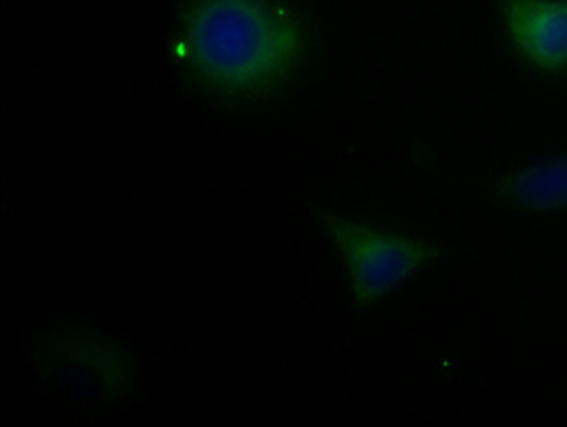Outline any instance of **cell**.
I'll use <instances>...</instances> for the list:
<instances>
[{"label": "cell", "instance_id": "6da1fadb", "mask_svg": "<svg viewBox=\"0 0 567 427\" xmlns=\"http://www.w3.org/2000/svg\"><path fill=\"white\" fill-rule=\"evenodd\" d=\"M308 50V27L285 0H189L173 42L187 81L230 102L284 86Z\"/></svg>", "mask_w": 567, "mask_h": 427}, {"label": "cell", "instance_id": "7a4b0ae2", "mask_svg": "<svg viewBox=\"0 0 567 427\" xmlns=\"http://www.w3.org/2000/svg\"><path fill=\"white\" fill-rule=\"evenodd\" d=\"M321 222L344 260L351 295L358 305L383 299L414 278L436 256L427 242L375 229L351 218L326 215Z\"/></svg>", "mask_w": 567, "mask_h": 427}, {"label": "cell", "instance_id": "3957f363", "mask_svg": "<svg viewBox=\"0 0 567 427\" xmlns=\"http://www.w3.org/2000/svg\"><path fill=\"white\" fill-rule=\"evenodd\" d=\"M515 50L543 72L567 69V0H502Z\"/></svg>", "mask_w": 567, "mask_h": 427}, {"label": "cell", "instance_id": "277c9868", "mask_svg": "<svg viewBox=\"0 0 567 427\" xmlns=\"http://www.w3.org/2000/svg\"><path fill=\"white\" fill-rule=\"evenodd\" d=\"M494 196L515 210H564L567 208V156L503 178L497 181Z\"/></svg>", "mask_w": 567, "mask_h": 427}]
</instances>
